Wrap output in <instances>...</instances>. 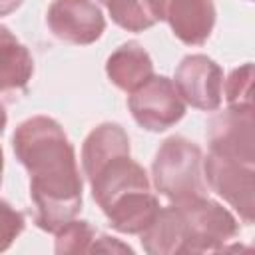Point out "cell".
<instances>
[{
    "mask_svg": "<svg viewBox=\"0 0 255 255\" xmlns=\"http://www.w3.org/2000/svg\"><path fill=\"white\" fill-rule=\"evenodd\" d=\"M18 161L30 175L34 221L56 233L82 209V177L76 151L62 126L48 116L24 120L12 135Z\"/></svg>",
    "mask_w": 255,
    "mask_h": 255,
    "instance_id": "cell-1",
    "label": "cell"
},
{
    "mask_svg": "<svg viewBox=\"0 0 255 255\" xmlns=\"http://www.w3.org/2000/svg\"><path fill=\"white\" fill-rule=\"evenodd\" d=\"M237 233L233 213L207 195H199L159 207L153 221L139 233V241L149 255H195L227 249Z\"/></svg>",
    "mask_w": 255,
    "mask_h": 255,
    "instance_id": "cell-2",
    "label": "cell"
},
{
    "mask_svg": "<svg viewBox=\"0 0 255 255\" xmlns=\"http://www.w3.org/2000/svg\"><path fill=\"white\" fill-rule=\"evenodd\" d=\"M82 167L102 211L131 193L151 189L145 169L129 155V137L120 124H100L86 135Z\"/></svg>",
    "mask_w": 255,
    "mask_h": 255,
    "instance_id": "cell-3",
    "label": "cell"
},
{
    "mask_svg": "<svg viewBox=\"0 0 255 255\" xmlns=\"http://www.w3.org/2000/svg\"><path fill=\"white\" fill-rule=\"evenodd\" d=\"M201 163L203 155L197 143L183 135L167 137L155 151L151 163L155 189L169 201H183L205 195Z\"/></svg>",
    "mask_w": 255,
    "mask_h": 255,
    "instance_id": "cell-4",
    "label": "cell"
},
{
    "mask_svg": "<svg viewBox=\"0 0 255 255\" xmlns=\"http://www.w3.org/2000/svg\"><path fill=\"white\" fill-rule=\"evenodd\" d=\"M128 108L137 126L149 131H163L175 126L185 114V104L173 80L165 76H151L129 92Z\"/></svg>",
    "mask_w": 255,
    "mask_h": 255,
    "instance_id": "cell-5",
    "label": "cell"
},
{
    "mask_svg": "<svg viewBox=\"0 0 255 255\" xmlns=\"http://www.w3.org/2000/svg\"><path fill=\"white\" fill-rule=\"evenodd\" d=\"M207 141L211 153L255 165L253 106H229L213 116L207 128Z\"/></svg>",
    "mask_w": 255,
    "mask_h": 255,
    "instance_id": "cell-6",
    "label": "cell"
},
{
    "mask_svg": "<svg viewBox=\"0 0 255 255\" xmlns=\"http://www.w3.org/2000/svg\"><path fill=\"white\" fill-rule=\"evenodd\" d=\"M203 171L209 187L223 197L245 223H253L255 215V169L235 159L207 153Z\"/></svg>",
    "mask_w": 255,
    "mask_h": 255,
    "instance_id": "cell-7",
    "label": "cell"
},
{
    "mask_svg": "<svg viewBox=\"0 0 255 255\" xmlns=\"http://www.w3.org/2000/svg\"><path fill=\"white\" fill-rule=\"evenodd\" d=\"M143 6L155 22H165L187 46H201L215 26L213 0H143Z\"/></svg>",
    "mask_w": 255,
    "mask_h": 255,
    "instance_id": "cell-8",
    "label": "cell"
},
{
    "mask_svg": "<svg viewBox=\"0 0 255 255\" xmlns=\"http://www.w3.org/2000/svg\"><path fill=\"white\" fill-rule=\"evenodd\" d=\"M175 88L183 102L197 110L213 112L221 106L223 70L205 54L185 56L175 70Z\"/></svg>",
    "mask_w": 255,
    "mask_h": 255,
    "instance_id": "cell-9",
    "label": "cell"
},
{
    "mask_svg": "<svg viewBox=\"0 0 255 255\" xmlns=\"http://www.w3.org/2000/svg\"><path fill=\"white\" fill-rule=\"evenodd\" d=\"M46 20L56 38L78 46L94 44L106 30V18L92 0H54Z\"/></svg>",
    "mask_w": 255,
    "mask_h": 255,
    "instance_id": "cell-10",
    "label": "cell"
},
{
    "mask_svg": "<svg viewBox=\"0 0 255 255\" xmlns=\"http://www.w3.org/2000/svg\"><path fill=\"white\" fill-rule=\"evenodd\" d=\"M106 74L116 88L129 94L153 76V62L137 42H126L110 54Z\"/></svg>",
    "mask_w": 255,
    "mask_h": 255,
    "instance_id": "cell-11",
    "label": "cell"
},
{
    "mask_svg": "<svg viewBox=\"0 0 255 255\" xmlns=\"http://www.w3.org/2000/svg\"><path fill=\"white\" fill-rule=\"evenodd\" d=\"M34 60L28 48L0 24V92H20L28 86Z\"/></svg>",
    "mask_w": 255,
    "mask_h": 255,
    "instance_id": "cell-12",
    "label": "cell"
},
{
    "mask_svg": "<svg viewBox=\"0 0 255 255\" xmlns=\"http://www.w3.org/2000/svg\"><path fill=\"white\" fill-rule=\"evenodd\" d=\"M159 207L161 205L157 197L149 189V191H139L120 199L110 209H106L104 215L108 217L110 225L116 231L128 233V235H139L153 221Z\"/></svg>",
    "mask_w": 255,
    "mask_h": 255,
    "instance_id": "cell-13",
    "label": "cell"
},
{
    "mask_svg": "<svg viewBox=\"0 0 255 255\" xmlns=\"http://www.w3.org/2000/svg\"><path fill=\"white\" fill-rule=\"evenodd\" d=\"M100 2L108 8L112 20L128 32H143L155 24L147 8L143 6V0H100Z\"/></svg>",
    "mask_w": 255,
    "mask_h": 255,
    "instance_id": "cell-14",
    "label": "cell"
},
{
    "mask_svg": "<svg viewBox=\"0 0 255 255\" xmlns=\"http://www.w3.org/2000/svg\"><path fill=\"white\" fill-rule=\"evenodd\" d=\"M96 239V233L88 221L70 219L56 231V253H88L92 243Z\"/></svg>",
    "mask_w": 255,
    "mask_h": 255,
    "instance_id": "cell-15",
    "label": "cell"
},
{
    "mask_svg": "<svg viewBox=\"0 0 255 255\" xmlns=\"http://www.w3.org/2000/svg\"><path fill=\"white\" fill-rule=\"evenodd\" d=\"M225 100L229 106H253V64L245 62L225 80Z\"/></svg>",
    "mask_w": 255,
    "mask_h": 255,
    "instance_id": "cell-16",
    "label": "cell"
},
{
    "mask_svg": "<svg viewBox=\"0 0 255 255\" xmlns=\"http://www.w3.org/2000/svg\"><path fill=\"white\" fill-rule=\"evenodd\" d=\"M24 231V215L8 201L0 199V253L6 251L14 239Z\"/></svg>",
    "mask_w": 255,
    "mask_h": 255,
    "instance_id": "cell-17",
    "label": "cell"
},
{
    "mask_svg": "<svg viewBox=\"0 0 255 255\" xmlns=\"http://www.w3.org/2000/svg\"><path fill=\"white\" fill-rule=\"evenodd\" d=\"M90 253H133V249L126 243H120L116 237L102 235L100 239H94Z\"/></svg>",
    "mask_w": 255,
    "mask_h": 255,
    "instance_id": "cell-18",
    "label": "cell"
},
{
    "mask_svg": "<svg viewBox=\"0 0 255 255\" xmlns=\"http://www.w3.org/2000/svg\"><path fill=\"white\" fill-rule=\"evenodd\" d=\"M24 0H0V16H8L12 14L16 8L22 6Z\"/></svg>",
    "mask_w": 255,
    "mask_h": 255,
    "instance_id": "cell-19",
    "label": "cell"
},
{
    "mask_svg": "<svg viewBox=\"0 0 255 255\" xmlns=\"http://www.w3.org/2000/svg\"><path fill=\"white\" fill-rule=\"evenodd\" d=\"M6 122H8V118H6V112H4V106L0 104V133L4 131V128H6Z\"/></svg>",
    "mask_w": 255,
    "mask_h": 255,
    "instance_id": "cell-20",
    "label": "cell"
},
{
    "mask_svg": "<svg viewBox=\"0 0 255 255\" xmlns=\"http://www.w3.org/2000/svg\"><path fill=\"white\" fill-rule=\"evenodd\" d=\"M2 169H4V155H2V147H0V183H2Z\"/></svg>",
    "mask_w": 255,
    "mask_h": 255,
    "instance_id": "cell-21",
    "label": "cell"
}]
</instances>
